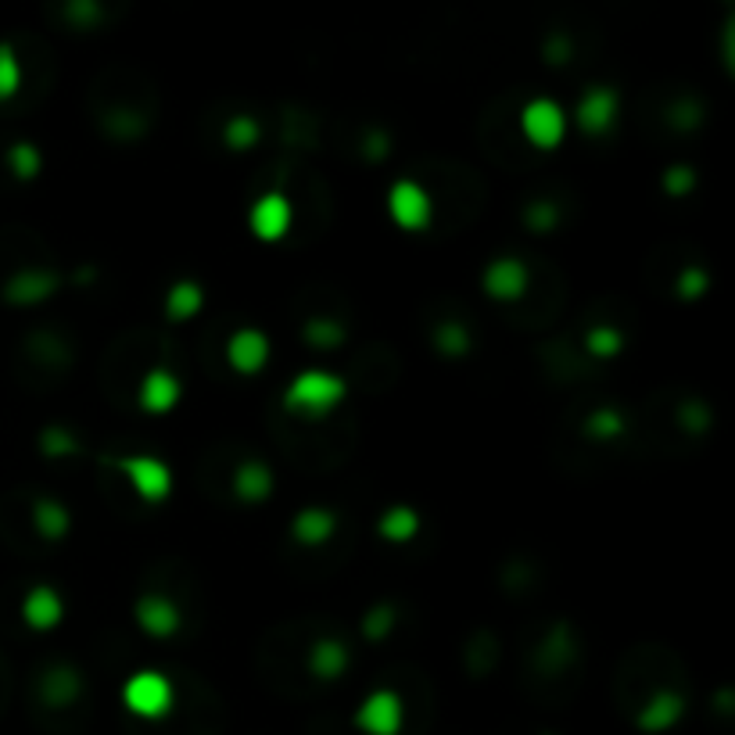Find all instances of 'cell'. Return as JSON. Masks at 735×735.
<instances>
[{
	"mask_svg": "<svg viewBox=\"0 0 735 735\" xmlns=\"http://www.w3.org/2000/svg\"><path fill=\"white\" fill-rule=\"evenodd\" d=\"M363 148L370 151V158H384L387 151H392V137H387V134H370V143H363Z\"/></svg>",
	"mask_w": 735,
	"mask_h": 735,
	"instance_id": "cell-36",
	"label": "cell"
},
{
	"mask_svg": "<svg viewBox=\"0 0 735 735\" xmlns=\"http://www.w3.org/2000/svg\"><path fill=\"white\" fill-rule=\"evenodd\" d=\"M395 621H398V610L392 607V603H373L363 617V636L370 642H384L387 636H392Z\"/></svg>",
	"mask_w": 735,
	"mask_h": 735,
	"instance_id": "cell-30",
	"label": "cell"
},
{
	"mask_svg": "<svg viewBox=\"0 0 735 735\" xmlns=\"http://www.w3.org/2000/svg\"><path fill=\"white\" fill-rule=\"evenodd\" d=\"M22 79H25V68H22L19 51H14L11 40H0V105L19 97Z\"/></svg>",
	"mask_w": 735,
	"mask_h": 735,
	"instance_id": "cell-29",
	"label": "cell"
},
{
	"mask_svg": "<svg viewBox=\"0 0 735 735\" xmlns=\"http://www.w3.org/2000/svg\"><path fill=\"white\" fill-rule=\"evenodd\" d=\"M387 215L406 234H424L435 223V198L420 180L402 177L387 187Z\"/></svg>",
	"mask_w": 735,
	"mask_h": 735,
	"instance_id": "cell-5",
	"label": "cell"
},
{
	"mask_svg": "<svg viewBox=\"0 0 735 735\" xmlns=\"http://www.w3.org/2000/svg\"><path fill=\"white\" fill-rule=\"evenodd\" d=\"M111 467L122 473V481L134 488V496L140 502H148V507H158V502H166L172 496V467L166 464L162 456H151V452H122V456H111Z\"/></svg>",
	"mask_w": 735,
	"mask_h": 735,
	"instance_id": "cell-3",
	"label": "cell"
},
{
	"mask_svg": "<svg viewBox=\"0 0 735 735\" xmlns=\"http://www.w3.org/2000/svg\"><path fill=\"white\" fill-rule=\"evenodd\" d=\"M420 531H424V516L420 510L406 507V502H395V507L381 510L377 516V535L392 545H409Z\"/></svg>",
	"mask_w": 735,
	"mask_h": 735,
	"instance_id": "cell-21",
	"label": "cell"
},
{
	"mask_svg": "<svg viewBox=\"0 0 735 735\" xmlns=\"http://www.w3.org/2000/svg\"><path fill=\"white\" fill-rule=\"evenodd\" d=\"M617 115H621V94L614 90L610 83H596L588 86V90L578 97V105H574V126L582 129L588 137H603L610 134Z\"/></svg>",
	"mask_w": 735,
	"mask_h": 735,
	"instance_id": "cell-9",
	"label": "cell"
},
{
	"mask_svg": "<svg viewBox=\"0 0 735 735\" xmlns=\"http://www.w3.org/2000/svg\"><path fill=\"white\" fill-rule=\"evenodd\" d=\"M29 521H33V531L43 542H65L72 535V513L54 496H36L33 507H29Z\"/></svg>",
	"mask_w": 735,
	"mask_h": 735,
	"instance_id": "cell-19",
	"label": "cell"
},
{
	"mask_svg": "<svg viewBox=\"0 0 735 735\" xmlns=\"http://www.w3.org/2000/svg\"><path fill=\"white\" fill-rule=\"evenodd\" d=\"M685 711H689V703L679 689H657V693L646 696L642 707L636 711V725L646 735H664V732L682 725Z\"/></svg>",
	"mask_w": 735,
	"mask_h": 735,
	"instance_id": "cell-13",
	"label": "cell"
},
{
	"mask_svg": "<svg viewBox=\"0 0 735 735\" xmlns=\"http://www.w3.org/2000/svg\"><path fill=\"white\" fill-rule=\"evenodd\" d=\"M625 344H628V338H625V330L621 327H614V323H596V327H588L585 330V338H582V349L593 355V359H617L625 352Z\"/></svg>",
	"mask_w": 735,
	"mask_h": 735,
	"instance_id": "cell-25",
	"label": "cell"
},
{
	"mask_svg": "<svg viewBox=\"0 0 735 735\" xmlns=\"http://www.w3.org/2000/svg\"><path fill=\"white\" fill-rule=\"evenodd\" d=\"M230 492H234V499L248 502V507H263L277 492V473H273L263 456H248L230 473Z\"/></svg>",
	"mask_w": 735,
	"mask_h": 735,
	"instance_id": "cell-14",
	"label": "cell"
},
{
	"mask_svg": "<svg viewBox=\"0 0 735 735\" xmlns=\"http://www.w3.org/2000/svg\"><path fill=\"white\" fill-rule=\"evenodd\" d=\"M567 129H571V115L553 97H531L521 108V134L531 148L556 151L560 143L567 140Z\"/></svg>",
	"mask_w": 735,
	"mask_h": 735,
	"instance_id": "cell-4",
	"label": "cell"
},
{
	"mask_svg": "<svg viewBox=\"0 0 735 735\" xmlns=\"http://www.w3.org/2000/svg\"><path fill=\"white\" fill-rule=\"evenodd\" d=\"M352 668V650L349 642L338 636H320L312 639L309 653H306V671L312 674L316 682H338L344 679Z\"/></svg>",
	"mask_w": 735,
	"mask_h": 735,
	"instance_id": "cell-18",
	"label": "cell"
},
{
	"mask_svg": "<svg viewBox=\"0 0 735 735\" xmlns=\"http://www.w3.org/2000/svg\"><path fill=\"white\" fill-rule=\"evenodd\" d=\"M545 62H550V65H567L571 62V40L556 33L550 47H545Z\"/></svg>",
	"mask_w": 735,
	"mask_h": 735,
	"instance_id": "cell-35",
	"label": "cell"
},
{
	"mask_svg": "<svg viewBox=\"0 0 735 735\" xmlns=\"http://www.w3.org/2000/svg\"><path fill=\"white\" fill-rule=\"evenodd\" d=\"M349 398V381L334 370L309 366L298 370L284 387V409L301 420H323Z\"/></svg>",
	"mask_w": 735,
	"mask_h": 735,
	"instance_id": "cell-1",
	"label": "cell"
},
{
	"mask_svg": "<svg viewBox=\"0 0 735 735\" xmlns=\"http://www.w3.org/2000/svg\"><path fill=\"white\" fill-rule=\"evenodd\" d=\"M134 621L148 639H177L183 628V607L169 593H140L134 599Z\"/></svg>",
	"mask_w": 735,
	"mask_h": 735,
	"instance_id": "cell-7",
	"label": "cell"
},
{
	"mask_svg": "<svg viewBox=\"0 0 735 735\" xmlns=\"http://www.w3.org/2000/svg\"><path fill=\"white\" fill-rule=\"evenodd\" d=\"M122 707L140 722H162L177 707V685L166 671L143 668L122 682Z\"/></svg>",
	"mask_w": 735,
	"mask_h": 735,
	"instance_id": "cell-2",
	"label": "cell"
},
{
	"mask_svg": "<svg viewBox=\"0 0 735 735\" xmlns=\"http://www.w3.org/2000/svg\"><path fill=\"white\" fill-rule=\"evenodd\" d=\"M223 355H226V366L241 373V377H255V373H263L273 359V344H269V334L258 327H237L234 334L226 338L223 344Z\"/></svg>",
	"mask_w": 735,
	"mask_h": 735,
	"instance_id": "cell-11",
	"label": "cell"
},
{
	"mask_svg": "<svg viewBox=\"0 0 735 735\" xmlns=\"http://www.w3.org/2000/svg\"><path fill=\"white\" fill-rule=\"evenodd\" d=\"M295 226V205L284 191H266L252 201L248 209V230L263 244H277L291 234Z\"/></svg>",
	"mask_w": 735,
	"mask_h": 735,
	"instance_id": "cell-10",
	"label": "cell"
},
{
	"mask_svg": "<svg viewBox=\"0 0 735 735\" xmlns=\"http://www.w3.org/2000/svg\"><path fill=\"white\" fill-rule=\"evenodd\" d=\"M711 291V273L703 266H685L679 277H674V295L682 301H700Z\"/></svg>",
	"mask_w": 735,
	"mask_h": 735,
	"instance_id": "cell-31",
	"label": "cell"
},
{
	"mask_svg": "<svg viewBox=\"0 0 735 735\" xmlns=\"http://www.w3.org/2000/svg\"><path fill=\"white\" fill-rule=\"evenodd\" d=\"M4 158H8V172L22 183H33L43 172V151L33 140H14Z\"/></svg>",
	"mask_w": 735,
	"mask_h": 735,
	"instance_id": "cell-26",
	"label": "cell"
},
{
	"mask_svg": "<svg viewBox=\"0 0 735 735\" xmlns=\"http://www.w3.org/2000/svg\"><path fill=\"white\" fill-rule=\"evenodd\" d=\"M481 291L502 306L521 301L531 291V266L516 255H496L481 273Z\"/></svg>",
	"mask_w": 735,
	"mask_h": 735,
	"instance_id": "cell-8",
	"label": "cell"
},
{
	"mask_svg": "<svg viewBox=\"0 0 735 735\" xmlns=\"http://www.w3.org/2000/svg\"><path fill=\"white\" fill-rule=\"evenodd\" d=\"M341 528V516L330 507H301L291 516V542L301 545V550H323L327 542H334Z\"/></svg>",
	"mask_w": 735,
	"mask_h": 735,
	"instance_id": "cell-17",
	"label": "cell"
},
{
	"mask_svg": "<svg viewBox=\"0 0 735 735\" xmlns=\"http://www.w3.org/2000/svg\"><path fill=\"white\" fill-rule=\"evenodd\" d=\"M223 143L237 155L258 148V143H263V122H258L255 115H244V111L230 115V119L223 122Z\"/></svg>",
	"mask_w": 735,
	"mask_h": 735,
	"instance_id": "cell-24",
	"label": "cell"
},
{
	"mask_svg": "<svg viewBox=\"0 0 735 735\" xmlns=\"http://www.w3.org/2000/svg\"><path fill=\"white\" fill-rule=\"evenodd\" d=\"M83 696V674L72 664H54L40 679V700L47 707H68Z\"/></svg>",
	"mask_w": 735,
	"mask_h": 735,
	"instance_id": "cell-20",
	"label": "cell"
},
{
	"mask_svg": "<svg viewBox=\"0 0 735 735\" xmlns=\"http://www.w3.org/2000/svg\"><path fill=\"white\" fill-rule=\"evenodd\" d=\"M40 449L47 459H65V456L79 452V441H76V435H68L65 427H43L40 430Z\"/></svg>",
	"mask_w": 735,
	"mask_h": 735,
	"instance_id": "cell-32",
	"label": "cell"
},
{
	"mask_svg": "<svg viewBox=\"0 0 735 735\" xmlns=\"http://www.w3.org/2000/svg\"><path fill=\"white\" fill-rule=\"evenodd\" d=\"M301 338H306L316 352H334L349 341V330H344V323L330 320V316H312V320L301 327Z\"/></svg>",
	"mask_w": 735,
	"mask_h": 735,
	"instance_id": "cell-27",
	"label": "cell"
},
{
	"mask_svg": "<svg viewBox=\"0 0 735 735\" xmlns=\"http://www.w3.org/2000/svg\"><path fill=\"white\" fill-rule=\"evenodd\" d=\"M57 291H62V273L43 269V266L11 273V277L4 280V287H0V295H4L8 306H19V309L43 306V301L54 298Z\"/></svg>",
	"mask_w": 735,
	"mask_h": 735,
	"instance_id": "cell-12",
	"label": "cell"
},
{
	"mask_svg": "<svg viewBox=\"0 0 735 735\" xmlns=\"http://www.w3.org/2000/svg\"><path fill=\"white\" fill-rule=\"evenodd\" d=\"M137 402L148 416H166L183 402V381L169 366H151L140 377Z\"/></svg>",
	"mask_w": 735,
	"mask_h": 735,
	"instance_id": "cell-15",
	"label": "cell"
},
{
	"mask_svg": "<svg viewBox=\"0 0 735 735\" xmlns=\"http://www.w3.org/2000/svg\"><path fill=\"white\" fill-rule=\"evenodd\" d=\"M355 728L363 735H402L406 728V700L398 689H373L355 707Z\"/></svg>",
	"mask_w": 735,
	"mask_h": 735,
	"instance_id": "cell-6",
	"label": "cell"
},
{
	"mask_svg": "<svg viewBox=\"0 0 735 735\" xmlns=\"http://www.w3.org/2000/svg\"><path fill=\"white\" fill-rule=\"evenodd\" d=\"M696 191V172L693 166H668L664 169V194L668 198H685Z\"/></svg>",
	"mask_w": 735,
	"mask_h": 735,
	"instance_id": "cell-33",
	"label": "cell"
},
{
	"mask_svg": "<svg viewBox=\"0 0 735 735\" xmlns=\"http://www.w3.org/2000/svg\"><path fill=\"white\" fill-rule=\"evenodd\" d=\"M668 122L674 129H696L703 122V108L696 105V100H674V105L668 108Z\"/></svg>",
	"mask_w": 735,
	"mask_h": 735,
	"instance_id": "cell-34",
	"label": "cell"
},
{
	"mask_svg": "<svg viewBox=\"0 0 735 735\" xmlns=\"http://www.w3.org/2000/svg\"><path fill=\"white\" fill-rule=\"evenodd\" d=\"M19 614H22L25 628H33V631H40V636H43V631H54L57 625L65 621V599H62V593H57L54 585L40 582V585H33L22 596Z\"/></svg>",
	"mask_w": 735,
	"mask_h": 735,
	"instance_id": "cell-16",
	"label": "cell"
},
{
	"mask_svg": "<svg viewBox=\"0 0 735 735\" xmlns=\"http://www.w3.org/2000/svg\"><path fill=\"white\" fill-rule=\"evenodd\" d=\"M201 309H205V287H201L198 280L180 277V280L169 284L166 316H169L172 323H191L194 316H201Z\"/></svg>",
	"mask_w": 735,
	"mask_h": 735,
	"instance_id": "cell-22",
	"label": "cell"
},
{
	"mask_svg": "<svg viewBox=\"0 0 735 735\" xmlns=\"http://www.w3.org/2000/svg\"><path fill=\"white\" fill-rule=\"evenodd\" d=\"M430 344H435V352L441 359H467L473 352V334L467 323L459 320H441L435 327V334H430Z\"/></svg>",
	"mask_w": 735,
	"mask_h": 735,
	"instance_id": "cell-23",
	"label": "cell"
},
{
	"mask_svg": "<svg viewBox=\"0 0 735 735\" xmlns=\"http://www.w3.org/2000/svg\"><path fill=\"white\" fill-rule=\"evenodd\" d=\"M625 430H628L625 413L614 406L593 409L585 416V438H593V441H617V438H625Z\"/></svg>",
	"mask_w": 735,
	"mask_h": 735,
	"instance_id": "cell-28",
	"label": "cell"
}]
</instances>
